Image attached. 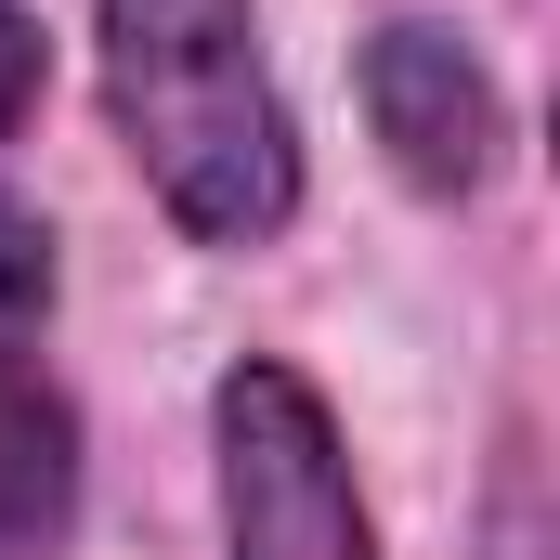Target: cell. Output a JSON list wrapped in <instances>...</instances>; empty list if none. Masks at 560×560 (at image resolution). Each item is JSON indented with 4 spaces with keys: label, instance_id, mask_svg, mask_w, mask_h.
<instances>
[{
    "label": "cell",
    "instance_id": "obj_1",
    "mask_svg": "<svg viewBox=\"0 0 560 560\" xmlns=\"http://www.w3.org/2000/svg\"><path fill=\"white\" fill-rule=\"evenodd\" d=\"M105 26V118L143 196L196 248H261L300 209V131L261 66V0H92Z\"/></svg>",
    "mask_w": 560,
    "mask_h": 560
},
{
    "label": "cell",
    "instance_id": "obj_2",
    "mask_svg": "<svg viewBox=\"0 0 560 560\" xmlns=\"http://www.w3.org/2000/svg\"><path fill=\"white\" fill-rule=\"evenodd\" d=\"M209 443H222V560H378L365 482L300 365H235L209 392Z\"/></svg>",
    "mask_w": 560,
    "mask_h": 560
},
{
    "label": "cell",
    "instance_id": "obj_3",
    "mask_svg": "<svg viewBox=\"0 0 560 560\" xmlns=\"http://www.w3.org/2000/svg\"><path fill=\"white\" fill-rule=\"evenodd\" d=\"M365 118L392 143V170L418 183V196H482L495 183V79H482V52L456 39V26H378L365 39Z\"/></svg>",
    "mask_w": 560,
    "mask_h": 560
},
{
    "label": "cell",
    "instance_id": "obj_4",
    "mask_svg": "<svg viewBox=\"0 0 560 560\" xmlns=\"http://www.w3.org/2000/svg\"><path fill=\"white\" fill-rule=\"evenodd\" d=\"M79 509V405L0 352V548H52Z\"/></svg>",
    "mask_w": 560,
    "mask_h": 560
},
{
    "label": "cell",
    "instance_id": "obj_5",
    "mask_svg": "<svg viewBox=\"0 0 560 560\" xmlns=\"http://www.w3.org/2000/svg\"><path fill=\"white\" fill-rule=\"evenodd\" d=\"M52 326V222L0 196V352H26Z\"/></svg>",
    "mask_w": 560,
    "mask_h": 560
},
{
    "label": "cell",
    "instance_id": "obj_6",
    "mask_svg": "<svg viewBox=\"0 0 560 560\" xmlns=\"http://www.w3.org/2000/svg\"><path fill=\"white\" fill-rule=\"evenodd\" d=\"M495 560H548V482H535V443H509V469H495Z\"/></svg>",
    "mask_w": 560,
    "mask_h": 560
},
{
    "label": "cell",
    "instance_id": "obj_7",
    "mask_svg": "<svg viewBox=\"0 0 560 560\" xmlns=\"http://www.w3.org/2000/svg\"><path fill=\"white\" fill-rule=\"evenodd\" d=\"M26 105H39V26H26V13L0 0V131H13Z\"/></svg>",
    "mask_w": 560,
    "mask_h": 560
}]
</instances>
